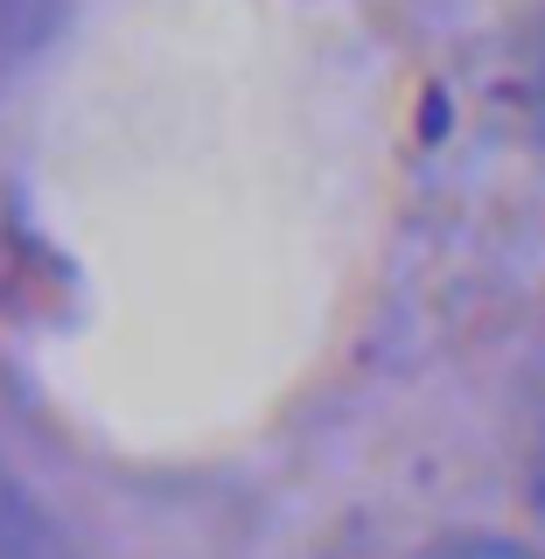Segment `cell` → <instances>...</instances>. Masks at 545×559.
Listing matches in <instances>:
<instances>
[{"label": "cell", "instance_id": "6da1fadb", "mask_svg": "<svg viewBox=\"0 0 545 559\" xmlns=\"http://www.w3.org/2000/svg\"><path fill=\"white\" fill-rule=\"evenodd\" d=\"M0 559H78L63 524L43 511V497L0 462Z\"/></svg>", "mask_w": 545, "mask_h": 559}, {"label": "cell", "instance_id": "277c9868", "mask_svg": "<svg viewBox=\"0 0 545 559\" xmlns=\"http://www.w3.org/2000/svg\"><path fill=\"white\" fill-rule=\"evenodd\" d=\"M538 140H545V63H538Z\"/></svg>", "mask_w": 545, "mask_h": 559}, {"label": "cell", "instance_id": "7a4b0ae2", "mask_svg": "<svg viewBox=\"0 0 545 559\" xmlns=\"http://www.w3.org/2000/svg\"><path fill=\"white\" fill-rule=\"evenodd\" d=\"M532 511L545 524V364H538V392H532Z\"/></svg>", "mask_w": 545, "mask_h": 559}, {"label": "cell", "instance_id": "3957f363", "mask_svg": "<svg viewBox=\"0 0 545 559\" xmlns=\"http://www.w3.org/2000/svg\"><path fill=\"white\" fill-rule=\"evenodd\" d=\"M419 559H532V552H518V546H476V538H462V546H434V552H419Z\"/></svg>", "mask_w": 545, "mask_h": 559}]
</instances>
